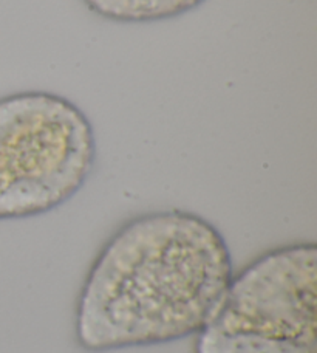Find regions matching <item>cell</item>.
Segmentation results:
<instances>
[{
  "mask_svg": "<svg viewBox=\"0 0 317 353\" xmlns=\"http://www.w3.org/2000/svg\"><path fill=\"white\" fill-rule=\"evenodd\" d=\"M234 276L217 226L167 210L130 219L93 261L74 313L79 347L92 353L196 336Z\"/></svg>",
  "mask_w": 317,
  "mask_h": 353,
  "instance_id": "obj_1",
  "label": "cell"
},
{
  "mask_svg": "<svg viewBox=\"0 0 317 353\" xmlns=\"http://www.w3.org/2000/svg\"><path fill=\"white\" fill-rule=\"evenodd\" d=\"M90 119L61 94L0 98V220L42 216L78 194L94 169Z\"/></svg>",
  "mask_w": 317,
  "mask_h": 353,
  "instance_id": "obj_2",
  "label": "cell"
},
{
  "mask_svg": "<svg viewBox=\"0 0 317 353\" xmlns=\"http://www.w3.org/2000/svg\"><path fill=\"white\" fill-rule=\"evenodd\" d=\"M195 353H317V245H285L232 276Z\"/></svg>",
  "mask_w": 317,
  "mask_h": 353,
  "instance_id": "obj_3",
  "label": "cell"
},
{
  "mask_svg": "<svg viewBox=\"0 0 317 353\" xmlns=\"http://www.w3.org/2000/svg\"><path fill=\"white\" fill-rule=\"evenodd\" d=\"M207 0H82L93 14L115 23H154L200 8Z\"/></svg>",
  "mask_w": 317,
  "mask_h": 353,
  "instance_id": "obj_4",
  "label": "cell"
}]
</instances>
